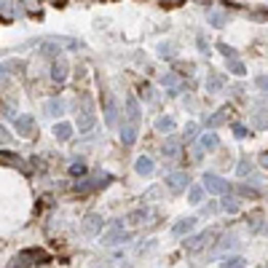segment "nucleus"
<instances>
[{
    "instance_id": "f257e3e1",
    "label": "nucleus",
    "mask_w": 268,
    "mask_h": 268,
    "mask_svg": "<svg viewBox=\"0 0 268 268\" xmlns=\"http://www.w3.org/2000/svg\"><path fill=\"white\" fill-rule=\"evenodd\" d=\"M105 185H110V174L108 172H97V174H91V177H80L75 182V191L78 193H89V191L105 188Z\"/></svg>"
},
{
    "instance_id": "f03ea898",
    "label": "nucleus",
    "mask_w": 268,
    "mask_h": 268,
    "mask_svg": "<svg viewBox=\"0 0 268 268\" xmlns=\"http://www.w3.org/2000/svg\"><path fill=\"white\" fill-rule=\"evenodd\" d=\"M201 185H204V191L215 193V196H225V193L231 191L228 180H225V177H220V174H215V172H207L204 177H201Z\"/></svg>"
},
{
    "instance_id": "7ed1b4c3",
    "label": "nucleus",
    "mask_w": 268,
    "mask_h": 268,
    "mask_svg": "<svg viewBox=\"0 0 268 268\" xmlns=\"http://www.w3.org/2000/svg\"><path fill=\"white\" fill-rule=\"evenodd\" d=\"M94 123H97V113H94V105H91V99L86 97L84 99V110L78 113V129H80V134L91 132V129H94Z\"/></svg>"
},
{
    "instance_id": "20e7f679",
    "label": "nucleus",
    "mask_w": 268,
    "mask_h": 268,
    "mask_svg": "<svg viewBox=\"0 0 268 268\" xmlns=\"http://www.w3.org/2000/svg\"><path fill=\"white\" fill-rule=\"evenodd\" d=\"M167 188L177 196L182 191H188L191 188V174L188 172H169L167 174Z\"/></svg>"
},
{
    "instance_id": "39448f33",
    "label": "nucleus",
    "mask_w": 268,
    "mask_h": 268,
    "mask_svg": "<svg viewBox=\"0 0 268 268\" xmlns=\"http://www.w3.org/2000/svg\"><path fill=\"white\" fill-rule=\"evenodd\" d=\"M99 236H102V244H108V247H113V244H123V241L132 239V234H129V231H123L121 223H115L110 231H102Z\"/></svg>"
},
{
    "instance_id": "423d86ee",
    "label": "nucleus",
    "mask_w": 268,
    "mask_h": 268,
    "mask_svg": "<svg viewBox=\"0 0 268 268\" xmlns=\"http://www.w3.org/2000/svg\"><path fill=\"white\" fill-rule=\"evenodd\" d=\"M215 239H220V231L209 228V231H204V234H199V236H188V239H185V250H188V252H196V250H201L204 244L215 241Z\"/></svg>"
},
{
    "instance_id": "0eeeda50",
    "label": "nucleus",
    "mask_w": 268,
    "mask_h": 268,
    "mask_svg": "<svg viewBox=\"0 0 268 268\" xmlns=\"http://www.w3.org/2000/svg\"><path fill=\"white\" fill-rule=\"evenodd\" d=\"M102 228H105V220H102V215H97V212H89V215L84 217V223H80V231H84L86 236L102 234Z\"/></svg>"
},
{
    "instance_id": "6e6552de",
    "label": "nucleus",
    "mask_w": 268,
    "mask_h": 268,
    "mask_svg": "<svg viewBox=\"0 0 268 268\" xmlns=\"http://www.w3.org/2000/svg\"><path fill=\"white\" fill-rule=\"evenodd\" d=\"M118 132H121V142L129 148V145H134L137 142V137H139V123H132V121H121L118 123Z\"/></svg>"
},
{
    "instance_id": "1a4fd4ad",
    "label": "nucleus",
    "mask_w": 268,
    "mask_h": 268,
    "mask_svg": "<svg viewBox=\"0 0 268 268\" xmlns=\"http://www.w3.org/2000/svg\"><path fill=\"white\" fill-rule=\"evenodd\" d=\"M67 75H70V65H67L65 56L54 59V62H51V80H54V84H65Z\"/></svg>"
},
{
    "instance_id": "9d476101",
    "label": "nucleus",
    "mask_w": 268,
    "mask_h": 268,
    "mask_svg": "<svg viewBox=\"0 0 268 268\" xmlns=\"http://www.w3.org/2000/svg\"><path fill=\"white\" fill-rule=\"evenodd\" d=\"M182 137H167V142L161 145V153H164L167 158H180L182 156Z\"/></svg>"
},
{
    "instance_id": "9b49d317",
    "label": "nucleus",
    "mask_w": 268,
    "mask_h": 268,
    "mask_svg": "<svg viewBox=\"0 0 268 268\" xmlns=\"http://www.w3.org/2000/svg\"><path fill=\"white\" fill-rule=\"evenodd\" d=\"M14 126H16V134H22V137H32L35 134V118L30 113H22L14 121Z\"/></svg>"
},
{
    "instance_id": "f8f14e48",
    "label": "nucleus",
    "mask_w": 268,
    "mask_h": 268,
    "mask_svg": "<svg viewBox=\"0 0 268 268\" xmlns=\"http://www.w3.org/2000/svg\"><path fill=\"white\" fill-rule=\"evenodd\" d=\"M196 223H199V220H196V217H180L177 220V223H174L172 225V236H191V231L196 228Z\"/></svg>"
},
{
    "instance_id": "ddd939ff",
    "label": "nucleus",
    "mask_w": 268,
    "mask_h": 268,
    "mask_svg": "<svg viewBox=\"0 0 268 268\" xmlns=\"http://www.w3.org/2000/svg\"><path fill=\"white\" fill-rule=\"evenodd\" d=\"M231 113H234V110H231V105H223V108H217V110L207 118V126H209V129H217V126L228 123V115H231Z\"/></svg>"
},
{
    "instance_id": "4468645a",
    "label": "nucleus",
    "mask_w": 268,
    "mask_h": 268,
    "mask_svg": "<svg viewBox=\"0 0 268 268\" xmlns=\"http://www.w3.org/2000/svg\"><path fill=\"white\" fill-rule=\"evenodd\" d=\"M105 123L108 126H118V102H115L110 94L105 97Z\"/></svg>"
},
{
    "instance_id": "2eb2a0df",
    "label": "nucleus",
    "mask_w": 268,
    "mask_h": 268,
    "mask_svg": "<svg viewBox=\"0 0 268 268\" xmlns=\"http://www.w3.org/2000/svg\"><path fill=\"white\" fill-rule=\"evenodd\" d=\"M239 236L236 234H223L220 236V241L215 244V252H234V250H239Z\"/></svg>"
},
{
    "instance_id": "dca6fc26",
    "label": "nucleus",
    "mask_w": 268,
    "mask_h": 268,
    "mask_svg": "<svg viewBox=\"0 0 268 268\" xmlns=\"http://www.w3.org/2000/svg\"><path fill=\"white\" fill-rule=\"evenodd\" d=\"M134 172L139 174V177H150V174L156 172V161L150 158V156H139L134 161Z\"/></svg>"
},
{
    "instance_id": "f3484780",
    "label": "nucleus",
    "mask_w": 268,
    "mask_h": 268,
    "mask_svg": "<svg viewBox=\"0 0 268 268\" xmlns=\"http://www.w3.org/2000/svg\"><path fill=\"white\" fill-rule=\"evenodd\" d=\"M139 118H142V110H139V99L134 94L126 97V121L132 123H139Z\"/></svg>"
},
{
    "instance_id": "a211bd4d",
    "label": "nucleus",
    "mask_w": 268,
    "mask_h": 268,
    "mask_svg": "<svg viewBox=\"0 0 268 268\" xmlns=\"http://www.w3.org/2000/svg\"><path fill=\"white\" fill-rule=\"evenodd\" d=\"M207 19H209V27H225L228 25V11H223V8H209L207 11Z\"/></svg>"
},
{
    "instance_id": "6ab92c4d",
    "label": "nucleus",
    "mask_w": 268,
    "mask_h": 268,
    "mask_svg": "<svg viewBox=\"0 0 268 268\" xmlns=\"http://www.w3.org/2000/svg\"><path fill=\"white\" fill-rule=\"evenodd\" d=\"M43 110H46V115H51V118H59V115L65 113V99H59V97L46 99L43 102Z\"/></svg>"
},
{
    "instance_id": "aec40b11",
    "label": "nucleus",
    "mask_w": 268,
    "mask_h": 268,
    "mask_svg": "<svg viewBox=\"0 0 268 268\" xmlns=\"http://www.w3.org/2000/svg\"><path fill=\"white\" fill-rule=\"evenodd\" d=\"M161 86L169 89L172 97H177V94H180V75H177V73H167L164 78H161Z\"/></svg>"
},
{
    "instance_id": "412c9836",
    "label": "nucleus",
    "mask_w": 268,
    "mask_h": 268,
    "mask_svg": "<svg viewBox=\"0 0 268 268\" xmlns=\"http://www.w3.org/2000/svg\"><path fill=\"white\" fill-rule=\"evenodd\" d=\"M54 137H56V142H67V139L73 137V123L59 121V123L54 126Z\"/></svg>"
},
{
    "instance_id": "4be33fe9",
    "label": "nucleus",
    "mask_w": 268,
    "mask_h": 268,
    "mask_svg": "<svg viewBox=\"0 0 268 268\" xmlns=\"http://www.w3.org/2000/svg\"><path fill=\"white\" fill-rule=\"evenodd\" d=\"M19 6H22L19 0H0V16L11 19L14 14H22V8H19Z\"/></svg>"
},
{
    "instance_id": "5701e85b",
    "label": "nucleus",
    "mask_w": 268,
    "mask_h": 268,
    "mask_svg": "<svg viewBox=\"0 0 268 268\" xmlns=\"http://www.w3.org/2000/svg\"><path fill=\"white\" fill-rule=\"evenodd\" d=\"M0 164H6V167H19L22 172H27L25 161H22L16 153H11V150H3V153H0Z\"/></svg>"
},
{
    "instance_id": "b1692460",
    "label": "nucleus",
    "mask_w": 268,
    "mask_h": 268,
    "mask_svg": "<svg viewBox=\"0 0 268 268\" xmlns=\"http://www.w3.org/2000/svg\"><path fill=\"white\" fill-rule=\"evenodd\" d=\"M174 126H177V123H174L172 115H158V118H156V132L158 134H172Z\"/></svg>"
},
{
    "instance_id": "393cba45",
    "label": "nucleus",
    "mask_w": 268,
    "mask_h": 268,
    "mask_svg": "<svg viewBox=\"0 0 268 268\" xmlns=\"http://www.w3.org/2000/svg\"><path fill=\"white\" fill-rule=\"evenodd\" d=\"M199 148H201V150H217V148H220V137L215 134V129H212V132H207V134H201Z\"/></svg>"
},
{
    "instance_id": "a878e982",
    "label": "nucleus",
    "mask_w": 268,
    "mask_h": 268,
    "mask_svg": "<svg viewBox=\"0 0 268 268\" xmlns=\"http://www.w3.org/2000/svg\"><path fill=\"white\" fill-rule=\"evenodd\" d=\"M223 86H225V78H223V75L209 73V78H207V91H209V94H217Z\"/></svg>"
},
{
    "instance_id": "bb28decb",
    "label": "nucleus",
    "mask_w": 268,
    "mask_h": 268,
    "mask_svg": "<svg viewBox=\"0 0 268 268\" xmlns=\"http://www.w3.org/2000/svg\"><path fill=\"white\" fill-rule=\"evenodd\" d=\"M158 56L161 59H174V56H177V46L169 43V40H161L158 43Z\"/></svg>"
},
{
    "instance_id": "cd10ccee",
    "label": "nucleus",
    "mask_w": 268,
    "mask_h": 268,
    "mask_svg": "<svg viewBox=\"0 0 268 268\" xmlns=\"http://www.w3.org/2000/svg\"><path fill=\"white\" fill-rule=\"evenodd\" d=\"M220 268H247V260H244L241 255H225Z\"/></svg>"
},
{
    "instance_id": "c85d7f7f",
    "label": "nucleus",
    "mask_w": 268,
    "mask_h": 268,
    "mask_svg": "<svg viewBox=\"0 0 268 268\" xmlns=\"http://www.w3.org/2000/svg\"><path fill=\"white\" fill-rule=\"evenodd\" d=\"M3 73H8V75H22V73H25V62L8 59V62L3 65Z\"/></svg>"
},
{
    "instance_id": "c756f323",
    "label": "nucleus",
    "mask_w": 268,
    "mask_h": 268,
    "mask_svg": "<svg viewBox=\"0 0 268 268\" xmlns=\"http://www.w3.org/2000/svg\"><path fill=\"white\" fill-rule=\"evenodd\" d=\"M220 207H223V209H225V212H231V215H236V212H239V209H241L239 199H234V196H231V193H225V199H223V201H220Z\"/></svg>"
},
{
    "instance_id": "7c9ffc66",
    "label": "nucleus",
    "mask_w": 268,
    "mask_h": 268,
    "mask_svg": "<svg viewBox=\"0 0 268 268\" xmlns=\"http://www.w3.org/2000/svg\"><path fill=\"white\" fill-rule=\"evenodd\" d=\"M188 201L191 204H201L204 201V185H191L188 188Z\"/></svg>"
},
{
    "instance_id": "2f4dec72",
    "label": "nucleus",
    "mask_w": 268,
    "mask_h": 268,
    "mask_svg": "<svg viewBox=\"0 0 268 268\" xmlns=\"http://www.w3.org/2000/svg\"><path fill=\"white\" fill-rule=\"evenodd\" d=\"M228 73L236 75V78H244L247 75V67H244V62H239V59H228Z\"/></svg>"
},
{
    "instance_id": "473e14b6",
    "label": "nucleus",
    "mask_w": 268,
    "mask_h": 268,
    "mask_svg": "<svg viewBox=\"0 0 268 268\" xmlns=\"http://www.w3.org/2000/svg\"><path fill=\"white\" fill-rule=\"evenodd\" d=\"M148 209L145 207H139V209H132V212H129V223H134V225H139V223H145V220H148Z\"/></svg>"
},
{
    "instance_id": "72a5a7b5",
    "label": "nucleus",
    "mask_w": 268,
    "mask_h": 268,
    "mask_svg": "<svg viewBox=\"0 0 268 268\" xmlns=\"http://www.w3.org/2000/svg\"><path fill=\"white\" fill-rule=\"evenodd\" d=\"M161 196H164V188H161V185H150V188L142 193V199L145 201H158Z\"/></svg>"
},
{
    "instance_id": "f704fd0d",
    "label": "nucleus",
    "mask_w": 268,
    "mask_h": 268,
    "mask_svg": "<svg viewBox=\"0 0 268 268\" xmlns=\"http://www.w3.org/2000/svg\"><path fill=\"white\" fill-rule=\"evenodd\" d=\"M70 174H73V177H86L89 174V167L84 164V161H73V164H70Z\"/></svg>"
},
{
    "instance_id": "c9c22d12",
    "label": "nucleus",
    "mask_w": 268,
    "mask_h": 268,
    "mask_svg": "<svg viewBox=\"0 0 268 268\" xmlns=\"http://www.w3.org/2000/svg\"><path fill=\"white\" fill-rule=\"evenodd\" d=\"M236 174H239V177H250V174H252V161H250L247 156H244V158L239 161V167H236Z\"/></svg>"
},
{
    "instance_id": "e433bc0d",
    "label": "nucleus",
    "mask_w": 268,
    "mask_h": 268,
    "mask_svg": "<svg viewBox=\"0 0 268 268\" xmlns=\"http://www.w3.org/2000/svg\"><path fill=\"white\" fill-rule=\"evenodd\" d=\"M0 113H3L8 121H16V118H19V115H16V108H14V105H11V102H6V99L0 102Z\"/></svg>"
},
{
    "instance_id": "4c0bfd02",
    "label": "nucleus",
    "mask_w": 268,
    "mask_h": 268,
    "mask_svg": "<svg viewBox=\"0 0 268 268\" xmlns=\"http://www.w3.org/2000/svg\"><path fill=\"white\" fill-rule=\"evenodd\" d=\"M231 132H234V137H236V139H247V137H250V129H247L244 123H239V121L231 123Z\"/></svg>"
},
{
    "instance_id": "58836bf2",
    "label": "nucleus",
    "mask_w": 268,
    "mask_h": 268,
    "mask_svg": "<svg viewBox=\"0 0 268 268\" xmlns=\"http://www.w3.org/2000/svg\"><path fill=\"white\" fill-rule=\"evenodd\" d=\"M199 137V123H188L185 126V134H182V142H193Z\"/></svg>"
},
{
    "instance_id": "ea45409f",
    "label": "nucleus",
    "mask_w": 268,
    "mask_h": 268,
    "mask_svg": "<svg viewBox=\"0 0 268 268\" xmlns=\"http://www.w3.org/2000/svg\"><path fill=\"white\" fill-rule=\"evenodd\" d=\"M217 51H220V54H223V56H225V59H236V51H234V49H231V46H228V43H217Z\"/></svg>"
},
{
    "instance_id": "a19ab883",
    "label": "nucleus",
    "mask_w": 268,
    "mask_h": 268,
    "mask_svg": "<svg viewBox=\"0 0 268 268\" xmlns=\"http://www.w3.org/2000/svg\"><path fill=\"white\" fill-rule=\"evenodd\" d=\"M193 70H196V65H193V62H188V65L180 62V65H177V75H193Z\"/></svg>"
},
{
    "instance_id": "79ce46f5",
    "label": "nucleus",
    "mask_w": 268,
    "mask_h": 268,
    "mask_svg": "<svg viewBox=\"0 0 268 268\" xmlns=\"http://www.w3.org/2000/svg\"><path fill=\"white\" fill-rule=\"evenodd\" d=\"M11 142H14V137L8 134V129L3 123H0V145H11Z\"/></svg>"
},
{
    "instance_id": "37998d69",
    "label": "nucleus",
    "mask_w": 268,
    "mask_h": 268,
    "mask_svg": "<svg viewBox=\"0 0 268 268\" xmlns=\"http://www.w3.org/2000/svg\"><path fill=\"white\" fill-rule=\"evenodd\" d=\"M150 250H156V241H153V239H150L148 244H139V247H137V255H145V252H150Z\"/></svg>"
},
{
    "instance_id": "c03bdc74",
    "label": "nucleus",
    "mask_w": 268,
    "mask_h": 268,
    "mask_svg": "<svg viewBox=\"0 0 268 268\" xmlns=\"http://www.w3.org/2000/svg\"><path fill=\"white\" fill-rule=\"evenodd\" d=\"M142 99L145 102H156V94H153V89H150V86H142Z\"/></svg>"
},
{
    "instance_id": "a18cd8bd",
    "label": "nucleus",
    "mask_w": 268,
    "mask_h": 268,
    "mask_svg": "<svg viewBox=\"0 0 268 268\" xmlns=\"http://www.w3.org/2000/svg\"><path fill=\"white\" fill-rule=\"evenodd\" d=\"M255 86L263 89V91H268V75H258V78H255Z\"/></svg>"
},
{
    "instance_id": "49530a36",
    "label": "nucleus",
    "mask_w": 268,
    "mask_h": 268,
    "mask_svg": "<svg viewBox=\"0 0 268 268\" xmlns=\"http://www.w3.org/2000/svg\"><path fill=\"white\" fill-rule=\"evenodd\" d=\"M196 43H199V51H201V54H209V43L204 40V35H199V38H196Z\"/></svg>"
},
{
    "instance_id": "de8ad7c7",
    "label": "nucleus",
    "mask_w": 268,
    "mask_h": 268,
    "mask_svg": "<svg viewBox=\"0 0 268 268\" xmlns=\"http://www.w3.org/2000/svg\"><path fill=\"white\" fill-rule=\"evenodd\" d=\"M250 228H252V231H258V228H260V215L250 217Z\"/></svg>"
},
{
    "instance_id": "09e8293b",
    "label": "nucleus",
    "mask_w": 268,
    "mask_h": 268,
    "mask_svg": "<svg viewBox=\"0 0 268 268\" xmlns=\"http://www.w3.org/2000/svg\"><path fill=\"white\" fill-rule=\"evenodd\" d=\"M217 212V204H207L204 207V215H215Z\"/></svg>"
},
{
    "instance_id": "8fccbe9b",
    "label": "nucleus",
    "mask_w": 268,
    "mask_h": 268,
    "mask_svg": "<svg viewBox=\"0 0 268 268\" xmlns=\"http://www.w3.org/2000/svg\"><path fill=\"white\" fill-rule=\"evenodd\" d=\"M94 268H110V260H94Z\"/></svg>"
},
{
    "instance_id": "3c124183",
    "label": "nucleus",
    "mask_w": 268,
    "mask_h": 268,
    "mask_svg": "<svg viewBox=\"0 0 268 268\" xmlns=\"http://www.w3.org/2000/svg\"><path fill=\"white\" fill-rule=\"evenodd\" d=\"M260 164L268 169V150H265V153H260Z\"/></svg>"
},
{
    "instance_id": "603ef678",
    "label": "nucleus",
    "mask_w": 268,
    "mask_h": 268,
    "mask_svg": "<svg viewBox=\"0 0 268 268\" xmlns=\"http://www.w3.org/2000/svg\"><path fill=\"white\" fill-rule=\"evenodd\" d=\"M164 3H167V6H172V3H180V0H164Z\"/></svg>"
},
{
    "instance_id": "864d4df0",
    "label": "nucleus",
    "mask_w": 268,
    "mask_h": 268,
    "mask_svg": "<svg viewBox=\"0 0 268 268\" xmlns=\"http://www.w3.org/2000/svg\"><path fill=\"white\" fill-rule=\"evenodd\" d=\"M199 3H207V0H199Z\"/></svg>"
}]
</instances>
